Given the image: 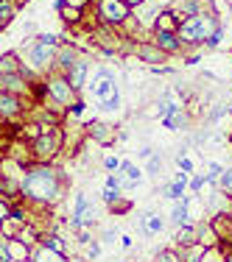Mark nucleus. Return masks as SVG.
I'll list each match as a JSON object with an SVG mask.
<instances>
[{"instance_id":"obj_1","label":"nucleus","mask_w":232,"mask_h":262,"mask_svg":"<svg viewBox=\"0 0 232 262\" xmlns=\"http://www.w3.org/2000/svg\"><path fill=\"white\" fill-rule=\"evenodd\" d=\"M20 192L28 201H40V204L56 201L62 195V176L51 165H40V162L28 165L20 179Z\"/></svg>"},{"instance_id":"obj_2","label":"nucleus","mask_w":232,"mask_h":262,"mask_svg":"<svg viewBox=\"0 0 232 262\" xmlns=\"http://www.w3.org/2000/svg\"><path fill=\"white\" fill-rule=\"evenodd\" d=\"M56 51H59V36L53 34H40L34 42H28L23 48V53L28 56V64L40 73L51 70V64L56 61Z\"/></svg>"},{"instance_id":"obj_3","label":"nucleus","mask_w":232,"mask_h":262,"mask_svg":"<svg viewBox=\"0 0 232 262\" xmlns=\"http://www.w3.org/2000/svg\"><path fill=\"white\" fill-rule=\"evenodd\" d=\"M65 148V128L62 126H45L42 134L31 142V151H34V159L40 165H48L56 154Z\"/></svg>"},{"instance_id":"obj_4","label":"nucleus","mask_w":232,"mask_h":262,"mask_svg":"<svg viewBox=\"0 0 232 262\" xmlns=\"http://www.w3.org/2000/svg\"><path fill=\"white\" fill-rule=\"evenodd\" d=\"M95 11H98V20L109 28H123L131 20V9L123 0H98Z\"/></svg>"},{"instance_id":"obj_5","label":"nucleus","mask_w":232,"mask_h":262,"mask_svg":"<svg viewBox=\"0 0 232 262\" xmlns=\"http://www.w3.org/2000/svg\"><path fill=\"white\" fill-rule=\"evenodd\" d=\"M45 92H48V98H51L53 103L67 106V109L76 103V90L70 86V81H67L65 73H53V70L48 73V78H45Z\"/></svg>"},{"instance_id":"obj_6","label":"nucleus","mask_w":232,"mask_h":262,"mask_svg":"<svg viewBox=\"0 0 232 262\" xmlns=\"http://www.w3.org/2000/svg\"><path fill=\"white\" fill-rule=\"evenodd\" d=\"M87 90H90V95L95 98L98 103H104V101H109V98L121 95V92H118V84H115V73L106 70V67H98L95 76L87 81Z\"/></svg>"},{"instance_id":"obj_7","label":"nucleus","mask_w":232,"mask_h":262,"mask_svg":"<svg viewBox=\"0 0 232 262\" xmlns=\"http://www.w3.org/2000/svg\"><path fill=\"white\" fill-rule=\"evenodd\" d=\"M92 39H95V45L101 48L104 53H118V51L126 48V36H123V31L121 28H109V26H104V23L95 26Z\"/></svg>"},{"instance_id":"obj_8","label":"nucleus","mask_w":232,"mask_h":262,"mask_svg":"<svg viewBox=\"0 0 232 262\" xmlns=\"http://www.w3.org/2000/svg\"><path fill=\"white\" fill-rule=\"evenodd\" d=\"M0 92H9V95H17V98H26L34 92V84L26 73H3L0 76Z\"/></svg>"},{"instance_id":"obj_9","label":"nucleus","mask_w":232,"mask_h":262,"mask_svg":"<svg viewBox=\"0 0 232 262\" xmlns=\"http://www.w3.org/2000/svg\"><path fill=\"white\" fill-rule=\"evenodd\" d=\"M177 39L182 42V45H187V48H193V45H199V42H204L202 26H199V17H187V20H182V23H179V28H177Z\"/></svg>"},{"instance_id":"obj_10","label":"nucleus","mask_w":232,"mask_h":262,"mask_svg":"<svg viewBox=\"0 0 232 262\" xmlns=\"http://www.w3.org/2000/svg\"><path fill=\"white\" fill-rule=\"evenodd\" d=\"M162 126L171 128V131L187 128V112L179 103H165L162 106Z\"/></svg>"},{"instance_id":"obj_11","label":"nucleus","mask_w":232,"mask_h":262,"mask_svg":"<svg viewBox=\"0 0 232 262\" xmlns=\"http://www.w3.org/2000/svg\"><path fill=\"white\" fill-rule=\"evenodd\" d=\"M23 98L17 95H9V92H0V117L3 120H17L23 115Z\"/></svg>"},{"instance_id":"obj_12","label":"nucleus","mask_w":232,"mask_h":262,"mask_svg":"<svg viewBox=\"0 0 232 262\" xmlns=\"http://www.w3.org/2000/svg\"><path fill=\"white\" fill-rule=\"evenodd\" d=\"M151 42H154V45L160 48L165 56L182 51V42L177 39V34H173V31H154V39H151Z\"/></svg>"},{"instance_id":"obj_13","label":"nucleus","mask_w":232,"mask_h":262,"mask_svg":"<svg viewBox=\"0 0 232 262\" xmlns=\"http://www.w3.org/2000/svg\"><path fill=\"white\" fill-rule=\"evenodd\" d=\"M87 73H90V64H87V59H79L76 64H73L70 70L65 73V76H67V81H70L73 90L79 92V90H84V86H87Z\"/></svg>"},{"instance_id":"obj_14","label":"nucleus","mask_w":232,"mask_h":262,"mask_svg":"<svg viewBox=\"0 0 232 262\" xmlns=\"http://www.w3.org/2000/svg\"><path fill=\"white\" fill-rule=\"evenodd\" d=\"M81 59L76 45H59V51H56V67H59V73H67L73 64Z\"/></svg>"},{"instance_id":"obj_15","label":"nucleus","mask_w":232,"mask_h":262,"mask_svg":"<svg viewBox=\"0 0 232 262\" xmlns=\"http://www.w3.org/2000/svg\"><path fill=\"white\" fill-rule=\"evenodd\" d=\"M134 53L140 56L143 61H148V64H160V61H165V53H162L154 42H137Z\"/></svg>"},{"instance_id":"obj_16","label":"nucleus","mask_w":232,"mask_h":262,"mask_svg":"<svg viewBox=\"0 0 232 262\" xmlns=\"http://www.w3.org/2000/svg\"><path fill=\"white\" fill-rule=\"evenodd\" d=\"M87 134H90L95 142H101V145H112V142H115V131H112V126H106V123H101V120L90 123V126H87Z\"/></svg>"},{"instance_id":"obj_17","label":"nucleus","mask_w":232,"mask_h":262,"mask_svg":"<svg viewBox=\"0 0 232 262\" xmlns=\"http://www.w3.org/2000/svg\"><path fill=\"white\" fill-rule=\"evenodd\" d=\"M179 23L182 20L173 9H160V14H157V20H154V31H173V34H177Z\"/></svg>"},{"instance_id":"obj_18","label":"nucleus","mask_w":232,"mask_h":262,"mask_svg":"<svg viewBox=\"0 0 232 262\" xmlns=\"http://www.w3.org/2000/svg\"><path fill=\"white\" fill-rule=\"evenodd\" d=\"M26 67H23L20 61V53H3L0 56V76L3 73H23Z\"/></svg>"},{"instance_id":"obj_19","label":"nucleus","mask_w":232,"mask_h":262,"mask_svg":"<svg viewBox=\"0 0 232 262\" xmlns=\"http://www.w3.org/2000/svg\"><path fill=\"white\" fill-rule=\"evenodd\" d=\"M177 243L182 248H193V246H199V229L196 226H182L179 229V234H177Z\"/></svg>"},{"instance_id":"obj_20","label":"nucleus","mask_w":232,"mask_h":262,"mask_svg":"<svg viewBox=\"0 0 232 262\" xmlns=\"http://www.w3.org/2000/svg\"><path fill=\"white\" fill-rule=\"evenodd\" d=\"M9 257L11 262H28V246L23 240H11L9 237Z\"/></svg>"},{"instance_id":"obj_21","label":"nucleus","mask_w":232,"mask_h":262,"mask_svg":"<svg viewBox=\"0 0 232 262\" xmlns=\"http://www.w3.org/2000/svg\"><path fill=\"white\" fill-rule=\"evenodd\" d=\"M34 262H67V257L59 251H53V248H48V246H40L34 254Z\"/></svg>"},{"instance_id":"obj_22","label":"nucleus","mask_w":232,"mask_h":262,"mask_svg":"<svg viewBox=\"0 0 232 262\" xmlns=\"http://www.w3.org/2000/svg\"><path fill=\"white\" fill-rule=\"evenodd\" d=\"M81 14H84V11H81V9H76V6L59 3V17H62L65 23H70V26H73V23L79 26V23H81Z\"/></svg>"},{"instance_id":"obj_23","label":"nucleus","mask_w":232,"mask_h":262,"mask_svg":"<svg viewBox=\"0 0 232 262\" xmlns=\"http://www.w3.org/2000/svg\"><path fill=\"white\" fill-rule=\"evenodd\" d=\"M187 217H190V201L182 198V201H177V207H173V223H177V226H185Z\"/></svg>"},{"instance_id":"obj_24","label":"nucleus","mask_w":232,"mask_h":262,"mask_svg":"<svg viewBox=\"0 0 232 262\" xmlns=\"http://www.w3.org/2000/svg\"><path fill=\"white\" fill-rule=\"evenodd\" d=\"M143 226H146V232L157 234V232H162V217L157 215V212H148V215L143 217Z\"/></svg>"},{"instance_id":"obj_25","label":"nucleus","mask_w":232,"mask_h":262,"mask_svg":"<svg viewBox=\"0 0 232 262\" xmlns=\"http://www.w3.org/2000/svg\"><path fill=\"white\" fill-rule=\"evenodd\" d=\"M42 246H48V248H53V251L65 254V243H62V237H59V234H48V237H42Z\"/></svg>"},{"instance_id":"obj_26","label":"nucleus","mask_w":232,"mask_h":262,"mask_svg":"<svg viewBox=\"0 0 232 262\" xmlns=\"http://www.w3.org/2000/svg\"><path fill=\"white\" fill-rule=\"evenodd\" d=\"M165 195L173 198V201H182V195H185V184H179V182L168 184V187H165Z\"/></svg>"},{"instance_id":"obj_27","label":"nucleus","mask_w":232,"mask_h":262,"mask_svg":"<svg viewBox=\"0 0 232 262\" xmlns=\"http://www.w3.org/2000/svg\"><path fill=\"white\" fill-rule=\"evenodd\" d=\"M221 173H224V167L218 165V162H210V165H207V182H218V179H221Z\"/></svg>"},{"instance_id":"obj_28","label":"nucleus","mask_w":232,"mask_h":262,"mask_svg":"<svg viewBox=\"0 0 232 262\" xmlns=\"http://www.w3.org/2000/svg\"><path fill=\"white\" fill-rule=\"evenodd\" d=\"M20 240L26 243V246H34V243L40 240V232H36V229H28V226H26V229H23V234H20Z\"/></svg>"},{"instance_id":"obj_29","label":"nucleus","mask_w":232,"mask_h":262,"mask_svg":"<svg viewBox=\"0 0 232 262\" xmlns=\"http://www.w3.org/2000/svg\"><path fill=\"white\" fill-rule=\"evenodd\" d=\"M199 262H224V257L218 254V248H204V254Z\"/></svg>"},{"instance_id":"obj_30","label":"nucleus","mask_w":232,"mask_h":262,"mask_svg":"<svg viewBox=\"0 0 232 262\" xmlns=\"http://www.w3.org/2000/svg\"><path fill=\"white\" fill-rule=\"evenodd\" d=\"M218 184H221V190H224V192H232V167H227V170L221 173Z\"/></svg>"},{"instance_id":"obj_31","label":"nucleus","mask_w":232,"mask_h":262,"mask_svg":"<svg viewBox=\"0 0 232 262\" xmlns=\"http://www.w3.org/2000/svg\"><path fill=\"white\" fill-rule=\"evenodd\" d=\"M118 106H121V95H115V98H109V101L98 103V109H104V112H115Z\"/></svg>"},{"instance_id":"obj_32","label":"nucleus","mask_w":232,"mask_h":262,"mask_svg":"<svg viewBox=\"0 0 232 262\" xmlns=\"http://www.w3.org/2000/svg\"><path fill=\"white\" fill-rule=\"evenodd\" d=\"M87 209V195L84 192H76V207H73V215H81Z\"/></svg>"},{"instance_id":"obj_33","label":"nucleus","mask_w":232,"mask_h":262,"mask_svg":"<svg viewBox=\"0 0 232 262\" xmlns=\"http://www.w3.org/2000/svg\"><path fill=\"white\" fill-rule=\"evenodd\" d=\"M177 162H179V170H185V173H190V176H193V162L187 159L185 154H179V157H177Z\"/></svg>"},{"instance_id":"obj_34","label":"nucleus","mask_w":232,"mask_h":262,"mask_svg":"<svg viewBox=\"0 0 232 262\" xmlns=\"http://www.w3.org/2000/svg\"><path fill=\"white\" fill-rule=\"evenodd\" d=\"M104 198L109 204H115L118 198H121V192H118V187H112V184H106V190H104Z\"/></svg>"},{"instance_id":"obj_35","label":"nucleus","mask_w":232,"mask_h":262,"mask_svg":"<svg viewBox=\"0 0 232 262\" xmlns=\"http://www.w3.org/2000/svg\"><path fill=\"white\" fill-rule=\"evenodd\" d=\"M9 215H11V207L3 201V198H0V226H3L6 221H9Z\"/></svg>"},{"instance_id":"obj_36","label":"nucleus","mask_w":232,"mask_h":262,"mask_svg":"<svg viewBox=\"0 0 232 262\" xmlns=\"http://www.w3.org/2000/svg\"><path fill=\"white\" fill-rule=\"evenodd\" d=\"M157 262H179V259H177V254H173V251H160V254H157Z\"/></svg>"},{"instance_id":"obj_37","label":"nucleus","mask_w":232,"mask_h":262,"mask_svg":"<svg viewBox=\"0 0 232 262\" xmlns=\"http://www.w3.org/2000/svg\"><path fill=\"white\" fill-rule=\"evenodd\" d=\"M14 190V184H11L9 176H0V192H11Z\"/></svg>"},{"instance_id":"obj_38","label":"nucleus","mask_w":232,"mask_h":262,"mask_svg":"<svg viewBox=\"0 0 232 262\" xmlns=\"http://www.w3.org/2000/svg\"><path fill=\"white\" fill-rule=\"evenodd\" d=\"M81 112H84V101H76V103H73V106H70V109H67V115H73V117H79V115H81Z\"/></svg>"},{"instance_id":"obj_39","label":"nucleus","mask_w":232,"mask_h":262,"mask_svg":"<svg viewBox=\"0 0 232 262\" xmlns=\"http://www.w3.org/2000/svg\"><path fill=\"white\" fill-rule=\"evenodd\" d=\"M118 165H121V162H118L115 157H106V159H104V167H106V170H118Z\"/></svg>"},{"instance_id":"obj_40","label":"nucleus","mask_w":232,"mask_h":262,"mask_svg":"<svg viewBox=\"0 0 232 262\" xmlns=\"http://www.w3.org/2000/svg\"><path fill=\"white\" fill-rule=\"evenodd\" d=\"M59 3H67V6H76V9L84 11V6L90 3V0H59Z\"/></svg>"},{"instance_id":"obj_41","label":"nucleus","mask_w":232,"mask_h":262,"mask_svg":"<svg viewBox=\"0 0 232 262\" xmlns=\"http://www.w3.org/2000/svg\"><path fill=\"white\" fill-rule=\"evenodd\" d=\"M157 170H160V157H151V162H148V173L154 176Z\"/></svg>"},{"instance_id":"obj_42","label":"nucleus","mask_w":232,"mask_h":262,"mask_svg":"<svg viewBox=\"0 0 232 262\" xmlns=\"http://www.w3.org/2000/svg\"><path fill=\"white\" fill-rule=\"evenodd\" d=\"M98 254H101V248H98V243H90V251H87V257H90V259H95Z\"/></svg>"},{"instance_id":"obj_43","label":"nucleus","mask_w":232,"mask_h":262,"mask_svg":"<svg viewBox=\"0 0 232 262\" xmlns=\"http://www.w3.org/2000/svg\"><path fill=\"white\" fill-rule=\"evenodd\" d=\"M207 182L204 176H196V179H190V184H193V190H202V184Z\"/></svg>"},{"instance_id":"obj_44","label":"nucleus","mask_w":232,"mask_h":262,"mask_svg":"<svg viewBox=\"0 0 232 262\" xmlns=\"http://www.w3.org/2000/svg\"><path fill=\"white\" fill-rule=\"evenodd\" d=\"M123 3H126L129 9H137V6H143V3H146V0H123Z\"/></svg>"},{"instance_id":"obj_45","label":"nucleus","mask_w":232,"mask_h":262,"mask_svg":"<svg viewBox=\"0 0 232 262\" xmlns=\"http://www.w3.org/2000/svg\"><path fill=\"white\" fill-rule=\"evenodd\" d=\"M224 262H232V251H229V254H224Z\"/></svg>"},{"instance_id":"obj_46","label":"nucleus","mask_w":232,"mask_h":262,"mask_svg":"<svg viewBox=\"0 0 232 262\" xmlns=\"http://www.w3.org/2000/svg\"><path fill=\"white\" fill-rule=\"evenodd\" d=\"M76 262H87V259H76Z\"/></svg>"}]
</instances>
